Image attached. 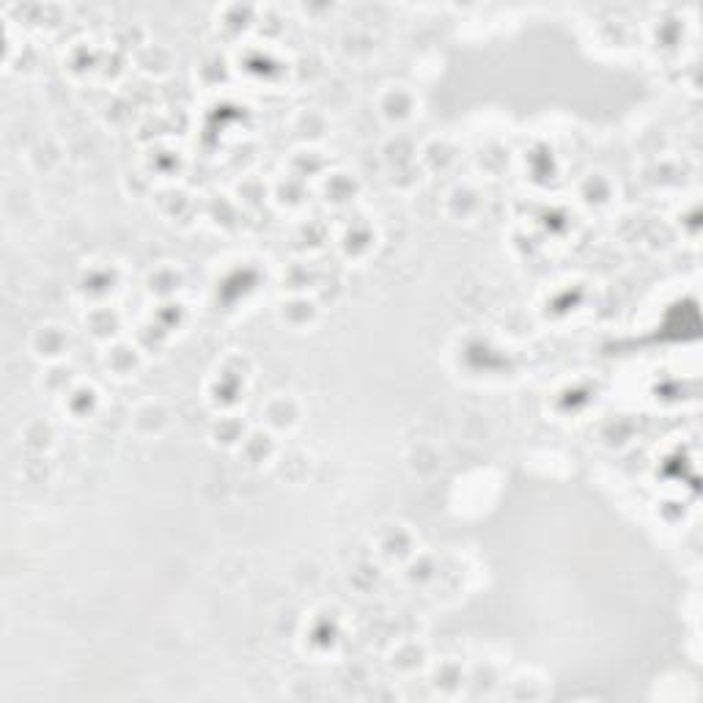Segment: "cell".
Listing matches in <instances>:
<instances>
[{"label":"cell","instance_id":"1","mask_svg":"<svg viewBox=\"0 0 703 703\" xmlns=\"http://www.w3.org/2000/svg\"><path fill=\"white\" fill-rule=\"evenodd\" d=\"M250 388V374L242 368H231V357H226L217 371L206 382V399L217 412H237V407L245 401V393Z\"/></svg>","mask_w":703,"mask_h":703},{"label":"cell","instance_id":"2","mask_svg":"<svg viewBox=\"0 0 703 703\" xmlns=\"http://www.w3.org/2000/svg\"><path fill=\"white\" fill-rule=\"evenodd\" d=\"M72 349V333L61 322H44L33 330L31 352L39 357L44 366L47 363H64Z\"/></svg>","mask_w":703,"mask_h":703},{"label":"cell","instance_id":"3","mask_svg":"<svg viewBox=\"0 0 703 703\" xmlns=\"http://www.w3.org/2000/svg\"><path fill=\"white\" fill-rule=\"evenodd\" d=\"M83 325H86V333L97 344L108 347L113 341H119L121 330H124V319L121 314L113 308L110 303L102 305H88L86 316H83Z\"/></svg>","mask_w":703,"mask_h":703},{"label":"cell","instance_id":"4","mask_svg":"<svg viewBox=\"0 0 703 703\" xmlns=\"http://www.w3.org/2000/svg\"><path fill=\"white\" fill-rule=\"evenodd\" d=\"M168 426H171V410H168V404H165V401H157V399L143 401V404H138L130 415V429L138 434L141 440L160 437V434L168 432Z\"/></svg>","mask_w":703,"mask_h":703},{"label":"cell","instance_id":"5","mask_svg":"<svg viewBox=\"0 0 703 703\" xmlns=\"http://www.w3.org/2000/svg\"><path fill=\"white\" fill-rule=\"evenodd\" d=\"M143 360H146V352H143L138 344L124 341V338H119V341L108 344V347H105V352H102V363H105V368H108L113 377H119V379L138 377Z\"/></svg>","mask_w":703,"mask_h":703},{"label":"cell","instance_id":"6","mask_svg":"<svg viewBox=\"0 0 703 703\" xmlns=\"http://www.w3.org/2000/svg\"><path fill=\"white\" fill-rule=\"evenodd\" d=\"M61 407L72 421H91L102 407V393H99L94 382L77 379L75 385L61 396Z\"/></svg>","mask_w":703,"mask_h":703},{"label":"cell","instance_id":"7","mask_svg":"<svg viewBox=\"0 0 703 703\" xmlns=\"http://www.w3.org/2000/svg\"><path fill=\"white\" fill-rule=\"evenodd\" d=\"M393 108L396 110V121H393V127H401V124H407V121L415 119V113H421V102H418V97L412 94L410 86H404V83H393V86H385V91L379 94V116L382 119H388L390 113H393Z\"/></svg>","mask_w":703,"mask_h":703},{"label":"cell","instance_id":"8","mask_svg":"<svg viewBox=\"0 0 703 703\" xmlns=\"http://www.w3.org/2000/svg\"><path fill=\"white\" fill-rule=\"evenodd\" d=\"M239 454L245 456V462L256 470L270 467L278 454H281V443H278V434H272L270 429H250L245 443L239 445Z\"/></svg>","mask_w":703,"mask_h":703},{"label":"cell","instance_id":"9","mask_svg":"<svg viewBox=\"0 0 703 703\" xmlns=\"http://www.w3.org/2000/svg\"><path fill=\"white\" fill-rule=\"evenodd\" d=\"M319 316H322V311L308 294H289L278 305V319L292 330H311L319 322Z\"/></svg>","mask_w":703,"mask_h":703},{"label":"cell","instance_id":"10","mask_svg":"<svg viewBox=\"0 0 703 703\" xmlns=\"http://www.w3.org/2000/svg\"><path fill=\"white\" fill-rule=\"evenodd\" d=\"M281 407L283 410H278V404H275L270 396V401H267L264 410H261V415L267 418V429H270L272 434L292 432V429H297L300 421H303V404H300V399H297L294 393H281Z\"/></svg>","mask_w":703,"mask_h":703},{"label":"cell","instance_id":"11","mask_svg":"<svg viewBox=\"0 0 703 703\" xmlns=\"http://www.w3.org/2000/svg\"><path fill=\"white\" fill-rule=\"evenodd\" d=\"M248 432V423L242 421L237 412H217V418L209 426L212 443L228 448V451H239V445L245 443Z\"/></svg>","mask_w":703,"mask_h":703},{"label":"cell","instance_id":"12","mask_svg":"<svg viewBox=\"0 0 703 703\" xmlns=\"http://www.w3.org/2000/svg\"><path fill=\"white\" fill-rule=\"evenodd\" d=\"M182 283V267H176L174 261H160V264L149 272V278H146V292L165 303V300H174V294L182 289Z\"/></svg>","mask_w":703,"mask_h":703}]
</instances>
